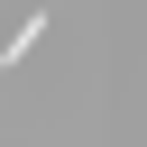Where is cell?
<instances>
[{
	"label": "cell",
	"instance_id": "6da1fadb",
	"mask_svg": "<svg viewBox=\"0 0 147 147\" xmlns=\"http://www.w3.org/2000/svg\"><path fill=\"white\" fill-rule=\"evenodd\" d=\"M37 46H46V9H28V18L9 28V46H0V64H28Z\"/></svg>",
	"mask_w": 147,
	"mask_h": 147
}]
</instances>
